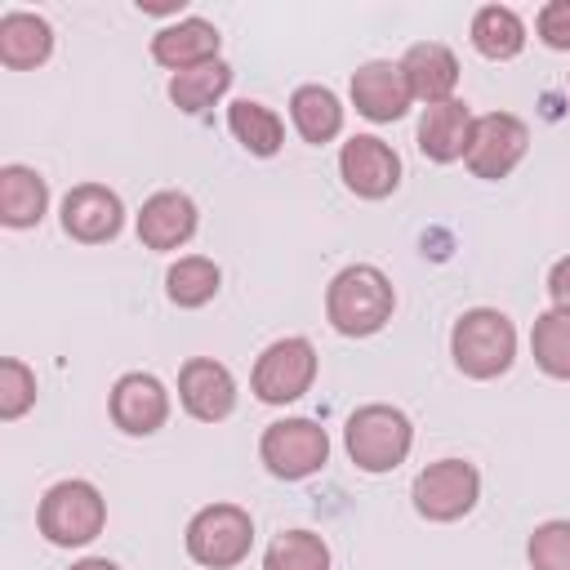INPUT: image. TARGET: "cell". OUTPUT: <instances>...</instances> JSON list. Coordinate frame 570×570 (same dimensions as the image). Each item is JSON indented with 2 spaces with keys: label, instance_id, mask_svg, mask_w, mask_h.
<instances>
[{
  "label": "cell",
  "instance_id": "26",
  "mask_svg": "<svg viewBox=\"0 0 570 570\" xmlns=\"http://www.w3.org/2000/svg\"><path fill=\"white\" fill-rule=\"evenodd\" d=\"M530 352L543 374L570 379V312H561V307L543 312L530 330Z\"/></svg>",
  "mask_w": 570,
  "mask_h": 570
},
{
  "label": "cell",
  "instance_id": "18",
  "mask_svg": "<svg viewBox=\"0 0 570 570\" xmlns=\"http://www.w3.org/2000/svg\"><path fill=\"white\" fill-rule=\"evenodd\" d=\"M472 111L468 102L450 98V102H436V107H423L419 116V151L436 165H450L468 151V138H472Z\"/></svg>",
  "mask_w": 570,
  "mask_h": 570
},
{
  "label": "cell",
  "instance_id": "30",
  "mask_svg": "<svg viewBox=\"0 0 570 570\" xmlns=\"http://www.w3.org/2000/svg\"><path fill=\"white\" fill-rule=\"evenodd\" d=\"M539 27V40L548 49H570V0H548L534 18Z\"/></svg>",
  "mask_w": 570,
  "mask_h": 570
},
{
  "label": "cell",
  "instance_id": "31",
  "mask_svg": "<svg viewBox=\"0 0 570 570\" xmlns=\"http://www.w3.org/2000/svg\"><path fill=\"white\" fill-rule=\"evenodd\" d=\"M548 294H552V307L570 312V254L552 263V272H548Z\"/></svg>",
  "mask_w": 570,
  "mask_h": 570
},
{
  "label": "cell",
  "instance_id": "32",
  "mask_svg": "<svg viewBox=\"0 0 570 570\" xmlns=\"http://www.w3.org/2000/svg\"><path fill=\"white\" fill-rule=\"evenodd\" d=\"M71 570H120L116 561H107V557H85V561H76Z\"/></svg>",
  "mask_w": 570,
  "mask_h": 570
},
{
  "label": "cell",
  "instance_id": "4",
  "mask_svg": "<svg viewBox=\"0 0 570 570\" xmlns=\"http://www.w3.org/2000/svg\"><path fill=\"white\" fill-rule=\"evenodd\" d=\"M347 459L361 472H392L414 445V428L396 405H361L343 428Z\"/></svg>",
  "mask_w": 570,
  "mask_h": 570
},
{
  "label": "cell",
  "instance_id": "24",
  "mask_svg": "<svg viewBox=\"0 0 570 570\" xmlns=\"http://www.w3.org/2000/svg\"><path fill=\"white\" fill-rule=\"evenodd\" d=\"M218 285H223V272H218V263L205 258V254H187V258H178V263L165 272V294H169V303H178V307H205V303L218 294Z\"/></svg>",
  "mask_w": 570,
  "mask_h": 570
},
{
  "label": "cell",
  "instance_id": "1",
  "mask_svg": "<svg viewBox=\"0 0 570 570\" xmlns=\"http://www.w3.org/2000/svg\"><path fill=\"white\" fill-rule=\"evenodd\" d=\"M392 307H396V294H392V281L370 267V263H352L343 267L330 289H325V316L338 334L347 338H365V334H379L387 321H392Z\"/></svg>",
  "mask_w": 570,
  "mask_h": 570
},
{
  "label": "cell",
  "instance_id": "23",
  "mask_svg": "<svg viewBox=\"0 0 570 570\" xmlns=\"http://www.w3.org/2000/svg\"><path fill=\"white\" fill-rule=\"evenodd\" d=\"M227 129L236 134V142L249 151V156H276L281 142H285V125L272 107L254 102V98H240L227 107Z\"/></svg>",
  "mask_w": 570,
  "mask_h": 570
},
{
  "label": "cell",
  "instance_id": "8",
  "mask_svg": "<svg viewBox=\"0 0 570 570\" xmlns=\"http://www.w3.org/2000/svg\"><path fill=\"white\" fill-rule=\"evenodd\" d=\"M258 454H263V463H267L272 476H281V481H303V476H312V472L325 468V459H330V436H325V428H316L312 419H281V423H272V428L263 432Z\"/></svg>",
  "mask_w": 570,
  "mask_h": 570
},
{
  "label": "cell",
  "instance_id": "22",
  "mask_svg": "<svg viewBox=\"0 0 570 570\" xmlns=\"http://www.w3.org/2000/svg\"><path fill=\"white\" fill-rule=\"evenodd\" d=\"M472 45H476V53H485L494 62H508L525 49V22L508 4H485L472 18Z\"/></svg>",
  "mask_w": 570,
  "mask_h": 570
},
{
  "label": "cell",
  "instance_id": "2",
  "mask_svg": "<svg viewBox=\"0 0 570 570\" xmlns=\"http://www.w3.org/2000/svg\"><path fill=\"white\" fill-rule=\"evenodd\" d=\"M450 356L468 379H499L517 361V330L494 307H472L450 330Z\"/></svg>",
  "mask_w": 570,
  "mask_h": 570
},
{
  "label": "cell",
  "instance_id": "11",
  "mask_svg": "<svg viewBox=\"0 0 570 570\" xmlns=\"http://www.w3.org/2000/svg\"><path fill=\"white\" fill-rule=\"evenodd\" d=\"M125 223V205L111 187L102 183H80L62 196V232L80 245H102L120 232Z\"/></svg>",
  "mask_w": 570,
  "mask_h": 570
},
{
  "label": "cell",
  "instance_id": "19",
  "mask_svg": "<svg viewBox=\"0 0 570 570\" xmlns=\"http://www.w3.org/2000/svg\"><path fill=\"white\" fill-rule=\"evenodd\" d=\"M49 209V187L36 169L27 165H4L0 169V223L4 227H36Z\"/></svg>",
  "mask_w": 570,
  "mask_h": 570
},
{
  "label": "cell",
  "instance_id": "12",
  "mask_svg": "<svg viewBox=\"0 0 570 570\" xmlns=\"http://www.w3.org/2000/svg\"><path fill=\"white\" fill-rule=\"evenodd\" d=\"M178 401L191 419L200 423H218L236 410V379L223 361L214 356H191L183 370H178Z\"/></svg>",
  "mask_w": 570,
  "mask_h": 570
},
{
  "label": "cell",
  "instance_id": "6",
  "mask_svg": "<svg viewBox=\"0 0 570 570\" xmlns=\"http://www.w3.org/2000/svg\"><path fill=\"white\" fill-rule=\"evenodd\" d=\"M316 379V347L298 334L276 338L263 347V356L254 361V396L267 405H289L298 401Z\"/></svg>",
  "mask_w": 570,
  "mask_h": 570
},
{
  "label": "cell",
  "instance_id": "14",
  "mask_svg": "<svg viewBox=\"0 0 570 570\" xmlns=\"http://www.w3.org/2000/svg\"><path fill=\"white\" fill-rule=\"evenodd\" d=\"M410 85H405V71L401 62H365L356 67L352 76V107L374 120V125H387V120H401L410 111Z\"/></svg>",
  "mask_w": 570,
  "mask_h": 570
},
{
  "label": "cell",
  "instance_id": "9",
  "mask_svg": "<svg viewBox=\"0 0 570 570\" xmlns=\"http://www.w3.org/2000/svg\"><path fill=\"white\" fill-rule=\"evenodd\" d=\"M525 147H530L525 120H517L512 111H490V116H476L472 120V138H468L463 160H468V169L476 178H490L494 183V178H508L521 165Z\"/></svg>",
  "mask_w": 570,
  "mask_h": 570
},
{
  "label": "cell",
  "instance_id": "29",
  "mask_svg": "<svg viewBox=\"0 0 570 570\" xmlns=\"http://www.w3.org/2000/svg\"><path fill=\"white\" fill-rule=\"evenodd\" d=\"M525 557L534 570H570V521H543L530 534Z\"/></svg>",
  "mask_w": 570,
  "mask_h": 570
},
{
  "label": "cell",
  "instance_id": "21",
  "mask_svg": "<svg viewBox=\"0 0 570 570\" xmlns=\"http://www.w3.org/2000/svg\"><path fill=\"white\" fill-rule=\"evenodd\" d=\"M289 116H294L298 138L316 142V147L338 138V129H343V102L325 85H298L294 98H289Z\"/></svg>",
  "mask_w": 570,
  "mask_h": 570
},
{
  "label": "cell",
  "instance_id": "7",
  "mask_svg": "<svg viewBox=\"0 0 570 570\" xmlns=\"http://www.w3.org/2000/svg\"><path fill=\"white\" fill-rule=\"evenodd\" d=\"M481 499V472L468 459H436L414 476V508L428 521H459Z\"/></svg>",
  "mask_w": 570,
  "mask_h": 570
},
{
  "label": "cell",
  "instance_id": "5",
  "mask_svg": "<svg viewBox=\"0 0 570 570\" xmlns=\"http://www.w3.org/2000/svg\"><path fill=\"white\" fill-rule=\"evenodd\" d=\"M249 543H254V521L236 503H209L187 521V552L196 566L209 570L240 566L249 557Z\"/></svg>",
  "mask_w": 570,
  "mask_h": 570
},
{
  "label": "cell",
  "instance_id": "27",
  "mask_svg": "<svg viewBox=\"0 0 570 570\" xmlns=\"http://www.w3.org/2000/svg\"><path fill=\"white\" fill-rule=\"evenodd\" d=\"M263 570H330V548L312 530H285L272 539Z\"/></svg>",
  "mask_w": 570,
  "mask_h": 570
},
{
  "label": "cell",
  "instance_id": "17",
  "mask_svg": "<svg viewBox=\"0 0 570 570\" xmlns=\"http://www.w3.org/2000/svg\"><path fill=\"white\" fill-rule=\"evenodd\" d=\"M196 232V205L183 191H156L138 209V240L147 249H178Z\"/></svg>",
  "mask_w": 570,
  "mask_h": 570
},
{
  "label": "cell",
  "instance_id": "16",
  "mask_svg": "<svg viewBox=\"0 0 570 570\" xmlns=\"http://www.w3.org/2000/svg\"><path fill=\"white\" fill-rule=\"evenodd\" d=\"M401 71H405L410 98H419V102H428V107L454 98V85H459V58H454L445 45H436V40L410 45L405 58H401Z\"/></svg>",
  "mask_w": 570,
  "mask_h": 570
},
{
  "label": "cell",
  "instance_id": "15",
  "mask_svg": "<svg viewBox=\"0 0 570 570\" xmlns=\"http://www.w3.org/2000/svg\"><path fill=\"white\" fill-rule=\"evenodd\" d=\"M218 40L223 36H218L214 22H205V18H178V22H169V27H160L151 36V58L178 76V71H191V67L218 62Z\"/></svg>",
  "mask_w": 570,
  "mask_h": 570
},
{
  "label": "cell",
  "instance_id": "25",
  "mask_svg": "<svg viewBox=\"0 0 570 570\" xmlns=\"http://www.w3.org/2000/svg\"><path fill=\"white\" fill-rule=\"evenodd\" d=\"M227 85H232V67L218 58V62H205V67H191V71H178L174 80H169V102L178 107V111H205V107H214V98H223L227 94Z\"/></svg>",
  "mask_w": 570,
  "mask_h": 570
},
{
  "label": "cell",
  "instance_id": "28",
  "mask_svg": "<svg viewBox=\"0 0 570 570\" xmlns=\"http://www.w3.org/2000/svg\"><path fill=\"white\" fill-rule=\"evenodd\" d=\"M31 405H36V374L18 356H4L0 361V419H22Z\"/></svg>",
  "mask_w": 570,
  "mask_h": 570
},
{
  "label": "cell",
  "instance_id": "10",
  "mask_svg": "<svg viewBox=\"0 0 570 570\" xmlns=\"http://www.w3.org/2000/svg\"><path fill=\"white\" fill-rule=\"evenodd\" d=\"M338 174H343L347 191H356V196H365V200H383V196H392L396 183H401V156H396L383 138L356 134V138H347L343 151H338Z\"/></svg>",
  "mask_w": 570,
  "mask_h": 570
},
{
  "label": "cell",
  "instance_id": "13",
  "mask_svg": "<svg viewBox=\"0 0 570 570\" xmlns=\"http://www.w3.org/2000/svg\"><path fill=\"white\" fill-rule=\"evenodd\" d=\"M107 405H111V423L120 432H129V436H151L169 419V392H165V383L156 374H142V370L120 374Z\"/></svg>",
  "mask_w": 570,
  "mask_h": 570
},
{
  "label": "cell",
  "instance_id": "3",
  "mask_svg": "<svg viewBox=\"0 0 570 570\" xmlns=\"http://www.w3.org/2000/svg\"><path fill=\"white\" fill-rule=\"evenodd\" d=\"M36 521H40V534L49 543H58V548H85L107 525V499L98 494L94 481L71 476V481H58V485L45 490Z\"/></svg>",
  "mask_w": 570,
  "mask_h": 570
},
{
  "label": "cell",
  "instance_id": "20",
  "mask_svg": "<svg viewBox=\"0 0 570 570\" xmlns=\"http://www.w3.org/2000/svg\"><path fill=\"white\" fill-rule=\"evenodd\" d=\"M53 49V31L40 13H4L0 18V62L13 67V71H27V67H40Z\"/></svg>",
  "mask_w": 570,
  "mask_h": 570
}]
</instances>
